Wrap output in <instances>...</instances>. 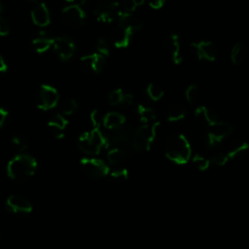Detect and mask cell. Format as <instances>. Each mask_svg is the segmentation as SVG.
<instances>
[{"mask_svg": "<svg viewBox=\"0 0 249 249\" xmlns=\"http://www.w3.org/2000/svg\"><path fill=\"white\" fill-rule=\"evenodd\" d=\"M37 169L34 157L26 153H19L12 158L7 164L8 176L18 182H22L32 177Z\"/></svg>", "mask_w": 249, "mask_h": 249, "instance_id": "obj_1", "label": "cell"}, {"mask_svg": "<svg viewBox=\"0 0 249 249\" xmlns=\"http://www.w3.org/2000/svg\"><path fill=\"white\" fill-rule=\"evenodd\" d=\"M192 154V149L188 139L183 134L171 135L165 147L166 157L173 162L178 164L186 163Z\"/></svg>", "mask_w": 249, "mask_h": 249, "instance_id": "obj_2", "label": "cell"}, {"mask_svg": "<svg viewBox=\"0 0 249 249\" xmlns=\"http://www.w3.org/2000/svg\"><path fill=\"white\" fill-rule=\"evenodd\" d=\"M78 146L85 154L94 156L99 154L104 147L108 146L107 137L100 130V127L94 126L79 137Z\"/></svg>", "mask_w": 249, "mask_h": 249, "instance_id": "obj_3", "label": "cell"}, {"mask_svg": "<svg viewBox=\"0 0 249 249\" xmlns=\"http://www.w3.org/2000/svg\"><path fill=\"white\" fill-rule=\"evenodd\" d=\"M142 28V23L133 18L125 22H117V25L113 28L111 38L114 46L117 49L126 48L131 40L133 33Z\"/></svg>", "mask_w": 249, "mask_h": 249, "instance_id": "obj_4", "label": "cell"}, {"mask_svg": "<svg viewBox=\"0 0 249 249\" xmlns=\"http://www.w3.org/2000/svg\"><path fill=\"white\" fill-rule=\"evenodd\" d=\"M160 124L159 121L152 124H146L140 125L133 131L131 146L137 151L150 150L158 131V127Z\"/></svg>", "mask_w": 249, "mask_h": 249, "instance_id": "obj_5", "label": "cell"}, {"mask_svg": "<svg viewBox=\"0 0 249 249\" xmlns=\"http://www.w3.org/2000/svg\"><path fill=\"white\" fill-rule=\"evenodd\" d=\"M83 173L91 179H101L109 173L108 165L99 159L84 158L80 161Z\"/></svg>", "mask_w": 249, "mask_h": 249, "instance_id": "obj_6", "label": "cell"}, {"mask_svg": "<svg viewBox=\"0 0 249 249\" xmlns=\"http://www.w3.org/2000/svg\"><path fill=\"white\" fill-rule=\"evenodd\" d=\"M59 103V94L51 85H41L37 93V107L42 111L54 108Z\"/></svg>", "mask_w": 249, "mask_h": 249, "instance_id": "obj_7", "label": "cell"}, {"mask_svg": "<svg viewBox=\"0 0 249 249\" xmlns=\"http://www.w3.org/2000/svg\"><path fill=\"white\" fill-rule=\"evenodd\" d=\"M232 126L229 123L219 120L209 126V130L206 134V144L211 148L218 146L232 132Z\"/></svg>", "mask_w": 249, "mask_h": 249, "instance_id": "obj_8", "label": "cell"}, {"mask_svg": "<svg viewBox=\"0 0 249 249\" xmlns=\"http://www.w3.org/2000/svg\"><path fill=\"white\" fill-rule=\"evenodd\" d=\"M119 13V2L115 0H102L100 1L95 9V18L103 23H111L117 19Z\"/></svg>", "mask_w": 249, "mask_h": 249, "instance_id": "obj_9", "label": "cell"}, {"mask_svg": "<svg viewBox=\"0 0 249 249\" xmlns=\"http://www.w3.org/2000/svg\"><path fill=\"white\" fill-rule=\"evenodd\" d=\"M53 48L55 54L63 61L71 59L76 52L75 42L68 36H58L53 38Z\"/></svg>", "mask_w": 249, "mask_h": 249, "instance_id": "obj_10", "label": "cell"}, {"mask_svg": "<svg viewBox=\"0 0 249 249\" xmlns=\"http://www.w3.org/2000/svg\"><path fill=\"white\" fill-rule=\"evenodd\" d=\"M62 19L68 26L80 27L86 22V13L84 9L77 4H71L64 7L61 11Z\"/></svg>", "mask_w": 249, "mask_h": 249, "instance_id": "obj_11", "label": "cell"}, {"mask_svg": "<svg viewBox=\"0 0 249 249\" xmlns=\"http://www.w3.org/2000/svg\"><path fill=\"white\" fill-rule=\"evenodd\" d=\"M133 131L130 126L123 125L120 128L113 130L109 137H107L108 145L111 144L113 148L127 149L131 146Z\"/></svg>", "mask_w": 249, "mask_h": 249, "instance_id": "obj_12", "label": "cell"}, {"mask_svg": "<svg viewBox=\"0 0 249 249\" xmlns=\"http://www.w3.org/2000/svg\"><path fill=\"white\" fill-rule=\"evenodd\" d=\"M6 209L16 216H25L32 211L31 202L24 196L18 195L10 196L5 202Z\"/></svg>", "mask_w": 249, "mask_h": 249, "instance_id": "obj_13", "label": "cell"}, {"mask_svg": "<svg viewBox=\"0 0 249 249\" xmlns=\"http://www.w3.org/2000/svg\"><path fill=\"white\" fill-rule=\"evenodd\" d=\"M105 57L98 53H93L89 54L83 55L80 58V66L81 68L88 73L97 74L99 73L104 66Z\"/></svg>", "mask_w": 249, "mask_h": 249, "instance_id": "obj_14", "label": "cell"}, {"mask_svg": "<svg viewBox=\"0 0 249 249\" xmlns=\"http://www.w3.org/2000/svg\"><path fill=\"white\" fill-rule=\"evenodd\" d=\"M191 48L197 59L212 62L216 58V49L210 41H198L191 44Z\"/></svg>", "mask_w": 249, "mask_h": 249, "instance_id": "obj_15", "label": "cell"}, {"mask_svg": "<svg viewBox=\"0 0 249 249\" xmlns=\"http://www.w3.org/2000/svg\"><path fill=\"white\" fill-rule=\"evenodd\" d=\"M163 48L170 55L173 63L180 64L183 61V56L181 54L180 38L178 34L170 33L164 40Z\"/></svg>", "mask_w": 249, "mask_h": 249, "instance_id": "obj_16", "label": "cell"}, {"mask_svg": "<svg viewBox=\"0 0 249 249\" xmlns=\"http://www.w3.org/2000/svg\"><path fill=\"white\" fill-rule=\"evenodd\" d=\"M31 18L35 25L39 27L48 26L51 22V14L47 5L43 2H40L31 10Z\"/></svg>", "mask_w": 249, "mask_h": 249, "instance_id": "obj_17", "label": "cell"}, {"mask_svg": "<svg viewBox=\"0 0 249 249\" xmlns=\"http://www.w3.org/2000/svg\"><path fill=\"white\" fill-rule=\"evenodd\" d=\"M68 124V121L64 115L58 113L51 118L47 125L50 132L57 139L64 137V130Z\"/></svg>", "mask_w": 249, "mask_h": 249, "instance_id": "obj_18", "label": "cell"}, {"mask_svg": "<svg viewBox=\"0 0 249 249\" xmlns=\"http://www.w3.org/2000/svg\"><path fill=\"white\" fill-rule=\"evenodd\" d=\"M125 117L118 112H108L102 119V124L105 128L115 130L124 125Z\"/></svg>", "mask_w": 249, "mask_h": 249, "instance_id": "obj_19", "label": "cell"}, {"mask_svg": "<svg viewBox=\"0 0 249 249\" xmlns=\"http://www.w3.org/2000/svg\"><path fill=\"white\" fill-rule=\"evenodd\" d=\"M195 116L196 119L203 121L209 126L219 121V118L216 115V113L204 105H200L196 108Z\"/></svg>", "mask_w": 249, "mask_h": 249, "instance_id": "obj_20", "label": "cell"}, {"mask_svg": "<svg viewBox=\"0 0 249 249\" xmlns=\"http://www.w3.org/2000/svg\"><path fill=\"white\" fill-rule=\"evenodd\" d=\"M128 156V150L123 148H112L107 153V160L113 166H119Z\"/></svg>", "mask_w": 249, "mask_h": 249, "instance_id": "obj_21", "label": "cell"}, {"mask_svg": "<svg viewBox=\"0 0 249 249\" xmlns=\"http://www.w3.org/2000/svg\"><path fill=\"white\" fill-rule=\"evenodd\" d=\"M53 39L45 34H41L32 40V48L37 53H44L53 47Z\"/></svg>", "mask_w": 249, "mask_h": 249, "instance_id": "obj_22", "label": "cell"}, {"mask_svg": "<svg viewBox=\"0 0 249 249\" xmlns=\"http://www.w3.org/2000/svg\"><path fill=\"white\" fill-rule=\"evenodd\" d=\"M136 112L143 124H152L157 121V115L155 110L149 106L138 104L136 107Z\"/></svg>", "mask_w": 249, "mask_h": 249, "instance_id": "obj_23", "label": "cell"}, {"mask_svg": "<svg viewBox=\"0 0 249 249\" xmlns=\"http://www.w3.org/2000/svg\"><path fill=\"white\" fill-rule=\"evenodd\" d=\"M246 53H247L246 47L243 43L241 42L235 43L231 50L230 58L234 65H239L244 61L246 57Z\"/></svg>", "mask_w": 249, "mask_h": 249, "instance_id": "obj_24", "label": "cell"}, {"mask_svg": "<svg viewBox=\"0 0 249 249\" xmlns=\"http://www.w3.org/2000/svg\"><path fill=\"white\" fill-rule=\"evenodd\" d=\"M249 149V145L246 142H235L232 143L228 151L226 152L229 160H234V159H239L241 158L243 155L246 154V152Z\"/></svg>", "mask_w": 249, "mask_h": 249, "instance_id": "obj_25", "label": "cell"}, {"mask_svg": "<svg viewBox=\"0 0 249 249\" xmlns=\"http://www.w3.org/2000/svg\"><path fill=\"white\" fill-rule=\"evenodd\" d=\"M186 116V109L182 104L175 103L172 104L166 113V118L169 122H178L184 119Z\"/></svg>", "mask_w": 249, "mask_h": 249, "instance_id": "obj_26", "label": "cell"}, {"mask_svg": "<svg viewBox=\"0 0 249 249\" xmlns=\"http://www.w3.org/2000/svg\"><path fill=\"white\" fill-rule=\"evenodd\" d=\"M59 105V110H60V114L64 115V116H69L72 115L73 113H75L79 107V104L77 102L76 99L74 98H66L63 99L61 102L58 103Z\"/></svg>", "mask_w": 249, "mask_h": 249, "instance_id": "obj_27", "label": "cell"}, {"mask_svg": "<svg viewBox=\"0 0 249 249\" xmlns=\"http://www.w3.org/2000/svg\"><path fill=\"white\" fill-rule=\"evenodd\" d=\"M146 94L152 101L157 102L162 98L164 95V90L159 85L151 83L146 88Z\"/></svg>", "mask_w": 249, "mask_h": 249, "instance_id": "obj_28", "label": "cell"}, {"mask_svg": "<svg viewBox=\"0 0 249 249\" xmlns=\"http://www.w3.org/2000/svg\"><path fill=\"white\" fill-rule=\"evenodd\" d=\"M11 144L16 150H18L20 153H24V151L27 149V146H28V143L25 137L19 134H15L12 136Z\"/></svg>", "mask_w": 249, "mask_h": 249, "instance_id": "obj_29", "label": "cell"}, {"mask_svg": "<svg viewBox=\"0 0 249 249\" xmlns=\"http://www.w3.org/2000/svg\"><path fill=\"white\" fill-rule=\"evenodd\" d=\"M124 94L125 92L122 89H113L108 95V101L111 105H119L124 102Z\"/></svg>", "mask_w": 249, "mask_h": 249, "instance_id": "obj_30", "label": "cell"}, {"mask_svg": "<svg viewBox=\"0 0 249 249\" xmlns=\"http://www.w3.org/2000/svg\"><path fill=\"white\" fill-rule=\"evenodd\" d=\"M198 87L196 85H190L185 90V98L189 104H194L198 98Z\"/></svg>", "mask_w": 249, "mask_h": 249, "instance_id": "obj_31", "label": "cell"}, {"mask_svg": "<svg viewBox=\"0 0 249 249\" xmlns=\"http://www.w3.org/2000/svg\"><path fill=\"white\" fill-rule=\"evenodd\" d=\"M95 49H96L97 53L99 54L103 55L104 57L108 56L110 54V45H109L108 41L104 38L97 39L96 44H95Z\"/></svg>", "mask_w": 249, "mask_h": 249, "instance_id": "obj_32", "label": "cell"}, {"mask_svg": "<svg viewBox=\"0 0 249 249\" xmlns=\"http://www.w3.org/2000/svg\"><path fill=\"white\" fill-rule=\"evenodd\" d=\"M192 162L193 164L198 169V170H205L208 168L209 164H210V160L208 159H206L203 156L200 155H196L193 159H192Z\"/></svg>", "mask_w": 249, "mask_h": 249, "instance_id": "obj_33", "label": "cell"}, {"mask_svg": "<svg viewBox=\"0 0 249 249\" xmlns=\"http://www.w3.org/2000/svg\"><path fill=\"white\" fill-rule=\"evenodd\" d=\"M209 160H210V162L214 163L215 165L221 166V165H224V164H226V163L228 162L229 157H228L227 153L219 152V153L214 154V155L211 157V159H210Z\"/></svg>", "mask_w": 249, "mask_h": 249, "instance_id": "obj_34", "label": "cell"}, {"mask_svg": "<svg viewBox=\"0 0 249 249\" xmlns=\"http://www.w3.org/2000/svg\"><path fill=\"white\" fill-rule=\"evenodd\" d=\"M110 176L116 181H124L127 178V171L124 168L117 167L110 173Z\"/></svg>", "mask_w": 249, "mask_h": 249, "instance_id": "obj_35", "label": "cell"}, {"mask_svg": "<svg viewBox=\"0 0 249 249\" xmlns=\"http://www.w3.org/2000/svg\"><path fill=\"white\" fill-rule=\"evenodd\" d=\"M89 119H90V122L92 124V127H94V126L100 127V124H102L103 117H101L98 110H93L89 115Z\"/></svg>", "mask_w": 249, "mask_h": 249, "instance_id": "obj_36", "label": "cell"}, {"mask_svg": "<svg viewBox=\"0 0 249 249\" xmlns=\"http://www.w3.org/2000/svg\"><path fill=\"white\" fill-rule=\"evenodd\" d=\"M10 32V25L8 20L3 17V15H0V36H6Z\"/></svg>", "mask_w": 249, "mask_h": 249, "instance_id": "obj_37", "label": "cell"}, {"mask_svg": "<svg viewBox=\"0 0 249 249\" xmlns=\"http://www.w3.org/2000/svg\"><path fill=\"white\" fill-rule=\"evenodd\" d=\"M146 1H147L148 5L154 10L160 9L165 3V0H146Z\"/></svg>", "mask_w": 249, "mask_h": 249, "instance_id": "obj_38", "label": "cell"}, {"mask_svg": "<svg viewBox=\"0 0 249 249\" xmlns=\"http://www.w3.org/2000/svg\"><path fill=\"white\" fill-rule=\"evenodd\" d=\"M8 117V111L5 108L0 107V127L5 124Z\"/></svg>", "mask_w": 249, "mask_h": 249, "instance_id": "obj_39", "label": "cell"}, {"mask_svg": "<svg viewBox=\"0 0 249 249\" xmlns=\"http://www.w3.org/2000/svg\"><path fill=\"white\" fill-rule=\"evenodd\" d=\"M8 70V64L6 62V60L4 59V57L2 55H0V73H4Z\"/></svg>", "mask_w": 249, "mask_h": 249, "instance_id": "obj_40", "label": "cell"}, {"mask_svg": "<svg viewBox=\"0 0 249 249\" xmlns=\"http://www.w3.org/2000/svg\"><path fill=\"white\" fill-rule=\"evenodd\" d=\"M91 2H92V0H81V1H80V6L84 9V7L89 6Z\"/></svg>", "mask_w": 249, "mask_h": 249, "instance_id": "obj_41", "label": "cell"}, {"mask_svg": "<svg viewBox=\"0 0 249 249\" xmlns=\"http://www.w3.org/2000/svg\"><path fill=\"white\" fill-rule=\"evenodd\" d=\"M3 10H4V4H3V1L0 0V15H2Z\"/></svg>", "mask_w": 249, "mask_h": 249, "instance_id": "obj_42", "label": "cell"}, {"mask_svg": "<svg viewBox=\"0 0 249 249\" xmlns=\"http://www.w3.org/2000/svg\"><path fill=\"white\" fill-rule=\"evenodd\" d=\"M29 3H31V4H33V5H36V4H38V3H40L41 2V0H27Z\"/></svg>", "mask_w": 249, "mask_h": 249, "instance_id": "obj_43", "label": "cell"}, {"mask_svg": "<svg viewBox=\"0 0 249 249\" xmlns=\"http://www.w3.org/2000/svg\"><path fill=\"white\" fill-rule=\"evenodd\" d=\"M66 2H68V3H73V2H75L76 0H65Z\"/></svg>", "mask_w": 249, "mask_h": 249, "instance_id": "obj_44", "label": "cell"}]
</instances>
